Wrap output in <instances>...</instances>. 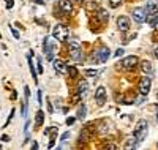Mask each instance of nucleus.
<instances>
[{
	"label": "nucleus",
	"instance_id": "20e7f679",
	"mask_svg": "<svg viewBox=\"0 0 158 150\" xmlns=\"http://www.w3.org/2000/svg\"><path fill=\"white\" fill-rule=\"evenodd\" d=\"M109 56H111V51H109L106 46H103V48H100L97 52H94V60L98 62V63H104V62L109 59Z\"/></svg>",
	"mask_w": 158,
	"mask_h": 150
},
{
	"label": "nucleus",
	"instance_id": "f257e3e1",
	"mask_svg": "<svg viewBox=\"0 0 158 150\" xmlns=\"http://www.w3.org/2000/svg\"><path fill=\"white\" fill-rule=\"evenodd\" d=\"M147 133H149V125H147V122L146 120H139L138 123H136V128H135V138L138 142L144 141L147 138Z\"/></svg>",
	"mask_w": 158,
	"mask_h": 150
},
{
	"label": "nucleus",
	"instance_id": "9d476101",
	"mask_svg": "<svg viewBox=\"0 0 158 150\" xmlns=\"http://www.w3.org/2000/svg\"><path fill=\"white\" fill-rule=\"evenodd\" d=\"M147 13V18H152V16H158V5L155 2H149L147 6L144 8Z\"/></svg>",
	"mask_w": 158,
	"mask_h": 150
},
{
	"label": "nucleus",
	"instance_id": "a878e982",
	"mask_svg": "<svg viewBox=\"0 0 158 150\" xmlns=\"http://www.w3.org/2000/svg\"><path fill=\"white\" fill-rule=\"evenodd\" d=\"M5 2H6V8L11 10L13 8V2H15V0H5Z\"/></svg>",
	"mask_w": 158,
	"mask_h": 150
},
{
	"label": "nucleus",
	"instance_id": "39448f33",
	"mask_svg": "<svg viewBox=\"0 0 158 150\" xmlns=\"http://www.w3.org/2000/svg\"><path fill=\"white\" fill-rule=\"evenodd\" d=\"M133 19H135L136 22H139V24L146 22V21H147V13H146V10L141 8V6L135 8V10H133Z\"/></svg>",
	"mask_w": 158,
	"mask_h": 150
},
{
	"label": "nucleus",
	"instance_id": "0eeeda50",
	"mask_svg": "<svg viewBox=\"0 0 158 150\" xmlns=\"http://www.w3.org/2000/svg\"><path fill=\"white\" fill-rule=\"evenodd\" d=\"M138 62H139V60H138V57H136V56H130V57L123 59L120 65L125 68V70H131V68H135V66L138 65Z\"/></svg>",
	"mask_w": 158,
	"mask_h": 150
},
{
	"label": "nucleus",
	"instance_id": "5701e85b",
	"mask_svg": "<svg viewBox=\"0 0 158 150\" xmlns=\"http://www.w3.org/2000/svg\"><path fill=\"white\" fill-rule=\"evenodd\" d=\"M109 3H111V6H112V8H117V6H120L122 0H109Z\"/></svg>",
	"mask_w": 158,
	"mask_h": 150
},
{
	"label": "nucleus",
	"instance_id": "2f4dec72",
	"mask_svg": "<svg viewBox=\"0 0 158 150\" xmlns=\"http://www.w3.org/2000/svg\"><path fill=\"white\" fill-rule=\"evenodd\" d=\"M38 103L41 104V90H38Z\"/></svg>",
	"mask_w": 158,
	"mask_h": 150
},
{
	"label": "nucleus",
	"instance_id": "423d86ee",
	"mask_svg": "<svg viewBox=\"0 0 158 150\" xmlns=\"http://www.w3.org/2000/svg\"><path fill=\"white\" fill-rule=\"evenodd\" d=\"M150 85H152V79L150 77H142L141 79V82H139V92L142 93V95H147L149 92H150Z\"/></svg>",
	"mask_w": 158,
	"mask_h": 150
},
{
	"label": "nucleus",
	"instance_id": "b1692460",
	"mask_svg": "<svg viewBox=\"0 0 158 150\" xmlns=\"http://www.w3.org/2000/svg\"><path fill=\"white\" fill-rule=\"evenodd\" d=\"M11 33H13V36H15L16 40H19V32L15 29V27H11Z\"/></svg>",
	"mask_w": 158,
	"mask_h": 150
},
{
	"label": "nucleus",
	"instance_id": "72a5a7b5",
	"mask_svg": "<svg viewBox=\"0 0 158 150\" xmlns=\"http://www.w3.org/2000/svg\"><path fill=\"white\" fill-rule=\"evenodd\" d=\"M0 38H2V33H0Z\"/></svg>",
	"mask_w": 158,
	"mask_h": 150
},
{
	"label": "nucleus",
	"instance_id": "ddd939ff",
	"mask_svg": "<svg viewBox=\"0 0 158 150\" xmlns=\"http://www.w3.org/2000/svg\"><path fill=\"white\" fill-rule=\"evenodd\" d=\"M46 134H49V136H51V142H49L48 148H52V147H54V144H56V136H57V128H56V127H51V128H48V130H46Z\"/></svg>",
	"mask_w": 158,
	"mask_h": 150
},
{
	"label": "nucleus",
	"instance_id": "cd10ccee",
	"mask_svg": "<svg viewBox=\"0 0 158 150\" xmlns=\"http://www.w3.org/2000/svg\"><path fill=\"white\" fill-rule=\"evenodd\" d=\"M122 54H123V49H117V51H115V57H120Z\"/></svg>",
	"mask_w": 158,
	"mask_h": 150
},
{
	"label": "nucleus",
	"instance_id": "473e14b6",
	"mask_svg": "<svg viewBox=\"0 0 158 150\" xmlns=\"http://www.w3.org/2000/svg\"><path fill=\"white\" fill-rule=\"evenodd\" d=\"M155 56H156V59H158V48L155 49Z\"/></svg>",
	"mask_w": 158,
	"mask_h": 150
},
{
	"label": "nucleus",
	"instance_id": "412c9836",
	"mask_svg": "<svg viewBox=\"0 0 158 150\" xmlns=\"http://www.w3.org/2000/svg\"><path fill=\"white\" fill-rule=\"evenodd\" d=\"M67 71L70 73V76H71V77H76V76H77V70H76L74 66H68V70H67Z\"/></svg>",
	"mask_w": 158,
	"mask_h": 150
},
{
	"label": "nucleus",
	"instance_id": "dca6fc26",
	"mask_svg": "<svg viewBox=\"0 0 158 150\" xmlns=\"http://www.w3.org/2000/svg\"><path fill=\"white\" fill-rule=\"evenodd\" d=\"M141 70L146 73V74H150L152 71H153V66H152V63L150 62H147V60H144L142 63H141Z\"/></svg>",
	"mask_w": 158,
	"mask_h": 150
},
{
	"label": "nucleus",
	"instance_id": "a211bd4d",
	"mask_svg": "<svg viewBox=\"0 0 158 150\" xmlns=\"http://www.w3.org/2000/svg\"><path fill=\"white\" fill-rule=\"evenodd\" d=\"M43 122H44V114H43V111H38L36 117H35V123L40 127V125H43Z\"/></svg>",
	"mask_w": 158,
	"mask_h": 150
},
{
	"label": "nucleus",
	"instance_id": "2eb2a0df",
	"mask_svg": "<svg viewBox=\"0 0 158 150\" xmlns=\"http://www.w3.org/2000/svg\"><path fill=\"white\" fill-rule=\"evenodd\" d=\"M54 68H56V71L57 73H60V74H63V73H67V70H68V66L65 65V62L63 60H54Z\"/></svg>",
	"mask_w": 158,
	"mask_h": 150
},
{
	"label": "nucleus",
	"instance_id": "f8f14e48",
	"mask_svg": "<svg viewBox=\"0 0 158 150\" xmlns=\"http://www.w3.org/2000/svg\"><path fill=\"white\" fill-rule=\"evenodd\" d=\"M87 90H89L87 81H81V82H79V87H77V97L79 98H84L85 95H87Z\"/></svg>",
	"mask_w": 158,
	"mask_h": 150
},
{
	"label": "nucleus",
	"instance_id": "f03ea898",
	"mask_svg": "<svg viewBox=\"0 0 158 150\" xmlns=\"http://www.w3.org/2000/svg\"><path fill=\"white\" fill-rule=\"evenodd\" d=\"M70 56L74 62H82V49H81V44H79V41H76V40H71L70 41Z\"/></svg>",
	"mask_w": 158,
	"mask_h": 150
},
{
	"label": "nucleus",
	"instance_id": "f704fd0d",
	"mask_svg": "<svg viewBox=\"0 0 158 150\" xmlns=\"http://www.w3.org/2000/svg\"><path fill=\"white\" fill-rule=\"evenodd\" d=\"M156 120H158V115H156Z\"/></svg>",
	"mask_w": 158,
	"mask_h": 150
},
{
	"label": "nucleus",
	"instance_id": "c756f323",
	"mask_svg": "<svg viewBox=\"0 0 158 150\" xmlns=\"http://www.w3.org/2000/svg\"><path fill=\"white\" fill-rule=\"evenodd\" d=\"M74 120H76L74 117H70V119L67 120V123H68V125H73V123H74Z\"/></svg>",
	"mask_w": 158,
	"mask_h": 150
},
{
	"label": "nucleus",
	"instance_id": "7c9ffc66",
	"mask_svg": "<svg viewBox=\"0 0 158 150\" xmlns=\"http://www.w3.org/2000/svg\"><path fill=\"white\" fill-rule=\"evenodd\" d=\"M25 111H27V104L22 103V115H25Z\"/></svg>",
	"mask_w": 158,
	"mask_h": 150
},
{
	"label": "nucleus",
	"instance_id": "4468645a",
	"mask_svg": "<svg viewBox=\"0 0 158 150\" xmlns=\"http://www.w3.org/2000/svg\"><path fill=\"white\" fill-rule=\"evenodd\" d=\"M59 6L63 13H71L73 11V3L70 0H59Z\"/></svg>",
	"mask_w": 158,
	"mask_h": 150
},
{
	"label": "nucleus",
	"instance_id": "393cba45",
	"mask_svg": "<svg viewBox=\"0 0 158 150\" xmlns=\"http://www.w3.org/2000/svg\"><path fill=\"white\" fill-rule=\"evenodd\" d=\"M36 68H38V71L40 73H43V65H41V60L38 59V63H36Z\"/></svg>",
	"mask_w": 158,
	"mask_h": 150
},
{
	"label": "nucleus",
	"instance_id": "aec40b11",
	"mask_svg": "<svg viewBox=\"0 0 158 150\" xmlns=\"http://www.w3.org/2000/svg\"><path fill=\"white\" fill-rule=\"evenodd\" d=\"M108 18H109V16H108V11H104V10H100V11H98V19H100V21L106 22Z\"/></svg>",
	"mask_w": 158,
	"mask_h": 150
},
{
	"label": "nucleus",
	"instance_id": "bb28decb",
	"mask_svg": "<svg viewBox=\"0 0 158 150\" xmlns=\"http://www.w3.org/2000/svg\"><path fill=\"white\" fill-rule=\"evenodd\" d=\"M24 93H25V98H29V97H30V89H29L27 85H25V89H24Z\"/></svg>",
	"mask_w": 158,
	"mask_h": 150
},
{
	"label": "nucleus",
	"instance_id": "6e6552de",
	"mask_svg": "<svg viewBox=\"0 0 158 150\" xmlns=\"http://www.w3.org/2000/svg\"><path fill=\"white\" fill-rule=\"evenodd\" d=\"M95 100H97V103L100 106L106 103V89H104V87H98L97 92H95Z\"/></svg>",
	"mask_w": 158,
	"mask_h": 150
},
{
	"label": "nucleus",
	"instance_id": "4be33fe9",
	"mask_svg": "<svg viewBox=\"0 0 158 150\" xmlns=\"http://www.w3.org/2000/svg\"><path fill=\"white\" fill-rule=\"evenodd\" d=\"M85 76L95 77V76H98V71H97V70H85Z\"/></svg>",
	"mask_w": 158,
	"mask_h": 150
},
{
	"label": "nucleus",
	"instance_id": "6ab92c4d",
	"mask_svg": "<svg viewBox=\"0 0 158 150\" xmlns=\"http://www.w3.org/2000/svg\"><path fill=\"white\" fill-rule=\"evenodd\" d=\"M85 111H87V107H85V104H81L79 106V109H77V119H85Z\"/></svg>",
	"mask_w": 158,
	"mask_h": 150
},
{
	"label": "nucleus",
	"instance_id": "f3484780",
	"mask_svg": "<svg viewBox=\"0 0 158 150\" xmlns=\"http://www.w3.org/2000/svg\"><path fill=\"white\" fill-rule=\"evenodd\" d=\"M136 144H138L136 138H135V136H130V138L127 139V142H125V148H135Z\"/></svg>",
	"mask_w": 158,
	"mask_h": 150
},
{
	"label": "nucleus",
	"instance_id": "1a4fd4ad",
	"mask_svg": "<svg viewBox=\"0 0 158 150\" xmlns=\"http://www.w3.org/2000/svg\"><path fill=\"white\" fill-rule=\"evenodd\" d=\"M117 27H118V30H120V32H127L130 29V19L127 16H120L117 19Z\"/></svg>",
	"mask_w": 158,
	"mask_h": 150
},
{
	"label": "nucleus",
	"instance_id": "9b49d317",
	"mask_svg": "<svg viewBox=\"0 0 158 150\" xmlns=\"http://www.w3.org/2000/svg\"><path fill=\"white\" fill-rule=\"evenodd\" d=\"M54 46L51 44V38H46L44 40V52H46V56H48V60L52 62V56H54Z\"/></svg>",
	"mask_w": 158,
	"mask_h": 150
},
{
	"label": "nucleus",
	"instance_id": "7ed1b4c3",
	"mask_svg": "<svg viewBox=\"0 0 158 150\" xmlns=\"http://www.w3.org/2000/svg\"><path fill=\"white\" fill-rule=\"evenodd\" d=\"M68 35H70V30H68V27H65L63 24H57L54 27V30H52V36L56 40H59V41H67Z\"/></svg>",
	"mask_w": 158,
	"mask_h": 150
},
{
	"label": "nucleus",
	"instance_id": "c85d7f7f",
	"mask_svg": "<svg viewBox=\"0 0 158 150\" xmlns=\"http://www.w3.org/2000/svg\"><path fill=\"white\" fill-rule=\"evenodd\" d=\"M48 111H49V112L54 111V107H52V104H51V101H49V100H48Z\"/></svg>",
	"mask_w": 158,
	"mask_h": 150
}]
</instances>
